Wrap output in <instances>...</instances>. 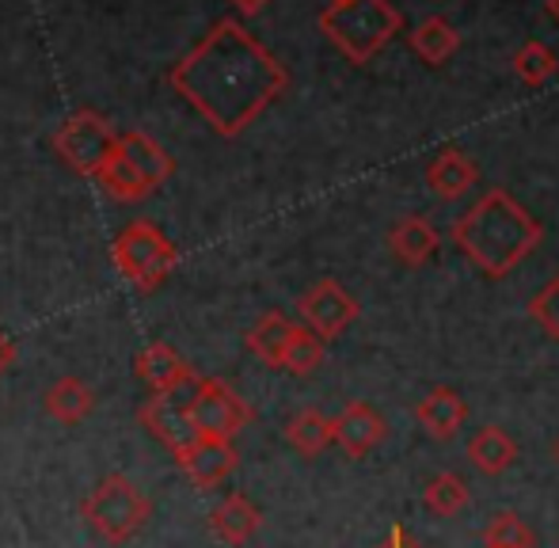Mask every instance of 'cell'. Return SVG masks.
I'll return each mask as SVG.
<instances>
[{"instance_id": "d6986e66", "label": "cell", "mask_w": 559, "mask_h": 548, "mask_svg": "<svg viewBox=\"0 0 559 548\" xmlns=\"http://www.w3.org/2000/svg\"><path fill=\"white\" fill-rule=\"evenodd\" d=\"M122 153H126V160H130L133 168L148 179V187H153V191H160V187L171 179V171H176V160L164 153V145H156V141L148 134H141V130L122 134Z\"/></svg>"}, {"instance_id": "cb8c5ba5", "label": "cell", "mask_w": 559, "mask_h": 548, "mask_svg": "<svg viewBox=\"0 0 559 548\" xmlns=\"http://www.w3.org/2000/svg\"><path fill=\"white\" fill-rule=\"evenodd\" d=\"M423 507L430 514H438V519H453V514H461L468 507V484L456 473H438L423 488Z\"/></svg>"}, {"instance_id": "30bf717a", "label": "cell", "mask_w": 559, "mask_h": 548, "mask_svg": "<svg viewBox=\"0 0 559 548\" xmlns=\"http://www.w3.org/2000/svg\"><path fill=\"white\" fill-rule=\"evenodd\" d=\"M389 438V419L366 401H350L335 415V445L346 457H366Z\"/></svg>"}, {"instance_id": "ba28073f", "label": "cell", "mask_w": 559, "mask_h": 548, "mask_svg": "<svg viewBox=\"0 0 559 548\" xmlns=\"http://www.w3.org/2000/svg\"><path fill=\"white\" fill-rule=\"evenodd\" d=\"M297 312H301L305 327H312V332L320 335L324 343L338 339V335L346 332V327L358 320L361 305L358 297L350 294V289H343L335 278H320L312 289H305L301 301H297Z\"/></svg>"}, {"instance_id": "9a60e30c", "label": "cell", "mask_w": 559, "mask_h": 548, "mask_svg": "<svg viewBox=\"0 0 559 548\" xmlns=\"http://www.w3.org/2000/svg\"><path fill=\"white\" fill-rule=\"evenodd\" d=\"M259 526H263V514H259V507L243 491H228L222 503L210 511V529L225 545H248L259 534Z\"/></svg>"}, {"instance_id": "4dcf8cb0", "label": "cell", "mask_w": 559, "mask_h": 548, "mask_svg": "<svg viewBox=\"0 0 559 548\" xmlns=\"http://www.w3.org/2000/svg\"><path fill=\"white\" fill-rule=\"evenodd\" d=\"M266 4H271V0H233V8H236L240 15H259Z\"/></svg>"}, {"instance_id": "7402d4cb", "label": "cell", "mask_w": 559, "mask_h": 548, "mask_svg": "<svg viewBox=\"0 0 559 548\" xmlns=\"http://www.w3.org/2000/svg\"><path fill=\"white\" fill-rule=\"evenodd\" d=\"M96 408V393L92 385H84L81 378H61L46 389V412L61 422H81L84 415H92Z\"/></svg>"}, {"instance_id": "6da1fadb", "label": "cell", "mask_w": 559, "mask_h": 548, "mask_svg": "<svg viewBox=\"0 0 559 548\" xmlns=\"http://www.w3.org/2000/svg\"><path fill=\"white\" fill-rule=\"evenodd\" d=\"M171 84L217 134L236 138L286 92L289 73L243 23L222 20L171 69Z\"/></svg>"}, {"instance_id": "f1b7e54d", "label": "cell", "mask_w": 559, "mask_h": 548, "mask_svg": "<svg viewBox=\"0 0 559 548\" xmlns=\"http://www.w3.org/2000/svg\"><path fill=\"white\" fill-rule=\"evenodd\" d=\"M377 548H423V545L415 541V537L407 534L404 526H392V529H389V537H384V541L377 545Z\"/></svg>"}, {"instance_id": "ac0fdd59", "label": "cell", "mask_w": 559, "mask_h": 548, "mask_svg": "<svg viewBox=\"0 0 559 548\" xmlns=\"http://www.w3.org/2000/svg\"><path fill=\"white\" fill-rule=\"evenodd\" d=\"M468 461L484 476H502L518 461V442L502 427H484V430H476V434H472Z\"/></svg>"}, {"instance_id": "603a6c76", "label": "cell", "mask_w": 559, "mask_h": 548, "mask_svg": "<svg viewBox=\"0 0 559 548\" xmlns=\"http://www.w3.org/2000/svg\"><path fill=\"white\" fill-rule=\"evenodd\" d=\"M324 358H328V343L312 327L297 324L294 339L286 347V358H282V370L294 373V378H309V373H317L324 366Z\"/></svg>"}, {"instance_id": "ffe728a7", "label": "cell", "mask_w": 559, "mask_h": 548, "mask_svg": "<svg viewBox=\"0 0 559 548\" xmlns=\"http://www.w3.org/2000/svg\"><path fill=\"white\" fill-rule=\"evenodd\" d=\"M286 442L301 457H320L328 445H335V419H328L320 408H301L286 422Z\"/></svg>"}, {"instance_id": "9c48e42d", "label": "cell", "mask_w": 559, "mask_h": 548, "mask_svg": "<svg viewBox=\"0 0 559 548\" xmlns=\"http://www.w3.org/2000/svg\"><path fill=\"white\" fill-rule=\"evenodd\" d=\"M191 389H183V393H153L138 408L141 427L153 430L171 453L187 450V445L199 438V430H194V422H191V408H187V404H191Z\"/></svg>"}, {"instance_id": "e0dca14e", "label": "cell", "mask_w": 559, "mask_h": 548, "mask_svg": "<svg viewBox=\"0 0 559 548\" xmlns=\"http://www.w3.org/2000/svg\"><path fill=\"white\" fill-rule=\"evenodd\" d=\"M294 332H297V324L286 312H263V317L255 320V327L248 332V350L259 362L282 370V358H286V347H289V339H294Z\"/></svg>"}, {"instance_id": "d4e9b609", "label": "cell", "mask_w": 559, "mask_h": 548, "mask_svg": "<svg viewBox=\"0 0 559 548\" xmlns=\"http://www.w3.org/2000/svg\"><path fill=\"white\" fill-rule=\"evenodd\" d=\"M99 183H104V191L111 194V199H118V202H141L145 194H153L148 179L141 176L130 160H126V153H118L115 160L99 171Z\"/></svg>"}, {"instance_id": "83f0119b", "label": "cell", "mask_w": 559, "mask_h": 548, "mask_svg": "<svg viewBox=\"0 0 559 548\" xmlns=\"http://www.w3.org/2000/svg\"><path fill=\"white\" fill-rule=\"evenodd\" d=\"M530 317L537 320V327L548 339H559V274L537 289V297L530 301Z\"/></svg>"}, {"instance_id": "2e32d148", "label": "cell", "mask_w": 559, "mask_h": 548, "mask_svg": "<svg viewBox=\"0 0 559 548\" xmlns=\"http://www.w3.org/2000/svg\"><path fill=\"white\" fill-rule=\"evenodd\" d=\"M438 240H442V237H438V229L423 214L400 217V222L392 225V233H389L392 255H396L404 267H423V263L435 260Z\"/></svg>"}, {"instance_id": "7a4b0ae2", "label": "cell", "mask_w": 559, "mask_h": 548, "mask_svg": "<svg viewBox=\"0 0 559 548\" xmlns=\"http://www.w3.org/2000/svg\"><path fill=\"white\" fill-rule=\"evenodd\" d=\"M449 237L484 278H507L537 252V245L545 240V225L510 191L491 187L476 206H468V214L456 217Z\"/></svg>"}, {"instance_id": "d6a6232c", "label": "cell", "mask_w": 559, "mask_h": 548, "mask_svg": "<svg viewBox=\"0 0 559 548\" xmlns=\"http://www.w3.org/2000/svg\"><path fill=\"white\" fill-rule=\"evenodd\" d=\"M332 4H346V0H332Z\"/></svg>"}, {"instance_id": "484cf974", "label": "cell", "mask_w": 559, "mask_h": 548, "mask_svg": "<svg viewBox=\"0 0 559 548\" xmlns=\"http://www.w3.org/2000/svg\"><path fill=\"white\" fill-rule=\"evenodd\" d=\"M484 548H537V534L514 511H499L484 526Z\"/></svg>"}, {"instance_id": "f546056e", "label": "cell", "mask_w": 559, "mask_h": 548, "mask_svg": "<svg viewBox=\"0 0 559 548\" xmlns=\"http://www.w3.org/2000/svg\"><path fill=\"white\" fill-rule=\"evenodd\" d=\"M15 362V343L4 335V327H0V378L8 373V366Z\"/></svg>"}, {"instance_id": "5b68a950", "label": "cell", "mask_w": 559, "mask_h": 548, "mask_svg": "<svg viewBox=\"0 0 559 548\" xmlns=\"http://www.w3.org/2000/svg\"><path fill=\"white\" fill-rule=\"evenodd\" d=\"M115 267L126 274V282L141 289V294H153L164 282L176 274L179 267V252L153 222H130L122 233L115 237L111 248Z\"/></svg>"}, {"instance_id": "4316f807", "label": "cell", "mask_w": 559, "mask_h": 548, "mask_svg": "<svg viewBox=\"0 0 559 548\" xmlns=\"http://www.w3.org/2000/svg\"><path fill=\"white\" fill-rule=\"evenodd\" d=\"M514 73L522 76L530 88H540V84H548L559 73V58L545 43H525L522 50L514 53Z\"/></svg>"}, {"instance_id": "52a82bcc", "label": "cell", "mask_w": 559, "mask_h": 548, "mask_svg": "<svg viewBox=\"0 0 559 548\" xmlns=\"http://www.w3.org/2000/svg\"><path fill=\"white\" fill-rule=\"evenodd\" d=\"M191 422L199 434L206 438H225L233 442L243 427L251 422V408L243 404V396H236L225 381L217 378H199L191 389Z\"/></svg>"}, {"instance_id": "3957f363", "label": "cell", "mask_w": 559, "mask_h": 548, "mask_svg": "<svg viewBox=\"0 0 559 548\" xmlns=\"http://www.w3.org/2000/svg\"><path fill=\"white\" fill-rule=\"evenodd\" d=\"M404 27V15L389 0H346L320 12V31L335 43V50L354 65L373 61Z\"/></svg>"}, {"instance_id": "1f68e13d", "label": "cell", "mask_w": 559, "mask_h": 548, "mask_svg": "<svg viewBox=\"0 0 559 548\" xmlns=\"http://www.w3.org/2000/svg\"><path fill=\"white\" fill-rule=\"evenodd\" d=\"M545 8H548V15H552V20L559 23V0H548V4H545Z\"/></svg>"}, {"instance_id": "7c38bea8", "label": "cell", "mask_w": 559, "mask_h": 548, "mask_svg": "<svg viewBox=\"0 0 559 548\" xmlns=\"http://www.w3.org/2000/svg\"><path fill=\"white\" fill-rule=\"evenodd\" d=\"M133 370L153 393H183V389H191L199 381V373L187 366V358L168 343H153V347L141 350Z\"/></svg>"}, {"instance_id": "5bb4252c", "label": "cell", "mask_w": 559, "mask_h": 548, "mask_svg": "<svg viewBox=\"0 0 559 548\" xmlns=\"http://www.w3.org/2000/svg\"><path fill=\"white\" fill-rule=\"evenodd\" d=\"M476 183H479V164L468 153H461V148H442L435 156V164L427 168L430 194H438L442 202L464 199Z\"/></svg>"}, {"instance_id": "8992f818", "label": "cell", "mask_w": 559, "mask_h": 548, "mask_svg": "<svg viewBox=\"0 0 559 548\" xmlns=\"http://www.w3.org/2000/svg\"><path fill=\"white\" fill-rule=\"evenodd\" d=\"M53 148H58L61 160H66L69 168H76L81 176H96L99 179V171H104L107 164L122 153V134H115V130L107 127L104 115L81 111L58 130Z\"/></svg>"}, {"instance_id": "836d02e7", "label": "cell", "mask_w": 559, "mask_h": 548, "mask_svg": "<svg viewBox=\"0 0 559 548\" xmlns=\"http://www.w3.org/2000/svg\"><path fill=\"white\" fill-rule=\"evenodd\" d=\"M556 461H559V442H556Z\"/></svg>"}, {"instance_id": "8fae6325", "label": "cell", "mask_w": 559, "mask_h": 548, "mask_svg": "<svg viewBox=\"0 0 559 548\" xmlns=\"http://www.w3.org/2000/svg\"><path fill=\"white\" fill-rule=\"evenodd\" d=\"M176 461L199 488H217V484L228 480V473L240 465V453H236V445L225 442V438L199 434L187 450L176 453Z\"/></svg>"}, {"instance_id": "277c9868", "label": "cell", "mask_w": 559, "mask_h": 548, "mask_svg": "<svg viewBox=\"0 0 559 548\" xmlns=\"http://www.w3.org/2000/svg\"><path fill=\"white\" fill-rule=\"evenodd\" d=\"M81 514H84V522L96 529L99 541L126 545L130 537H138L141 529H145L148 519H153V503H148V496H141L130 476H107V480H99L96 491L84 499Z\"/></svg>"}, {"instance_id": "44dd1931", "label": "cell", "mask_w": 559, "mask_h": 548, "mask_svg": "<svg viewBox=\"0 0 559 548\" xmlns=\"http://www.w3.org/2000/svg\"><path fill=\"white\" fill-rule=\"evenodd\" d=\"M412 50L419 53L427 65H445L456 50H461V35L442 15H427L419 27L412 31Z\"/></svg>"}, {"instance_id": "4fadbf2b", "label": "cell", "mask_w": 559, "mask_h": 548, "mask_svg": "<svg viewBox=\"0 0 559 548\" xmlns=\"http://www.w3.org/2000/svg\"><path fill=\"white\" fill-rule=\"evenodd\" d=\"M415 419L427 430L435 442H453L461 434V427L468 422V404L456 389L449 385H435L419 404H415Z\"/></svg>"}]
</instances>
